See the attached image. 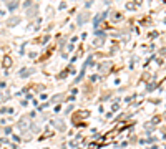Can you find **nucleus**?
<instances>
[{"label": "nucleus", "instance_id": "obj_1", "mask_svg": "<svg viewBox=\"0 0 166 149\" xmlns=\"http://www.w3.org/2000/svg\"><path fill=\"white\" fill-rule=\"evenodd\" d=\"M17 126H19L20 131H27L28 127H30V118H28V116H23V118L19 121V124H17Z\"/></svg>", "mask_w": 166, "mask_h": 149}, {"label": "nucleus", "instance_id": "obj_2", "mask_svg": "<svg viewBox=\"0 0 166 149\" xmlns=\"http://www.w3.org/2000/svg\"><path fill=\"white\" fill-rule=\"evenodd\" d=\"M17 5H19V3H17V2H12V3H8V8H12V10H13V8H15V7H17Z\"/></svg>", "mask_w": 166, "mask_h": 149}, {"label": "nucleus", "instance_id": "obj_3", "mask_svg": "<svg viewBox=\"0 0 166 149\" xmlns=\"http://www.w3.org/2000/svg\"><path fill=\"white\" fill-rule=\"evenodd\" d=\"M17 22H19V18H12V20H8V25H15Z\"/></svg>", "mask_w": 166, "mask_h": 149}, {"label": "nucleus", "instance_id": "obj_4", "mask_svg": "<svg viewBox=\"0 0 166 149\" xmlns=\"http://www.w3.org/2000/svg\"><path fill=\"white\" fill-rule=\"evenodd\" d=\"M85 22V15H80L78 17V23H83Z\"/></svg>", "mask_w": 166, "mask_h": 149}, {"label": "nucleus", "instance_id": "obj_5", "mask_svg": "<svg viewBox=\"0 0 166 149\" xmlns=\"http://www.w3.org/2000/svg\"><path fill=\"white\" fill-rule=\"evenodd\" d=\"M20 74H22V76H27V74H30V70H25V71H22Z\"/></svg>", "mask_w": 166, "mask_h": 149}]
</instances>
